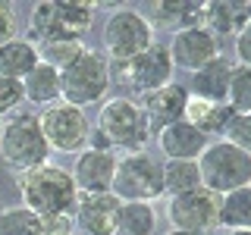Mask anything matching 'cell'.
Here are the masks:
<instances>
[{"mask_svg":"<svg viewBox=\"0 0 251 235\" xmlns=\"http://www.w3.org/2000/svg\"><path fill=\"white\" fill-rule=\"evenodd\" d=\"M16 38V10L13 3H0V44Z\"/></svg>","mask_w":251,"mask_h":235,"instance_id":"1f68e13d","label":"cell"},{"mask_svg":"<svg viewBox=\"0 0 251 235\" xmlns=\"http://www.w3.org/2000/svg\"><path fill=\"white\" fill-rule=\"evenodd\" d=\"M110 191H113L120 201L154 204L157 198H163L160 163H157L148 151L116 157V169H113V185H110Z\"/></svg>","mask_w":251,"mask_h":235,"instance_id":"8992f818","label":"cell"},{"mask_svg":"<svg viewBox=\"0 0 251 235\" xmlns=\"http://www.w3.org/2000/svg\"><path fill=\"white\" fill-rule=\"evenodd\" d=\"M167 235H198V232H179V229H170Z\"/></svg>","mask_w":251,"mask_h":235,"instance_id":"d6a6232c","label":"cell"},{"mask_svg":"<svg viewBox=\"0 0 251 235\" xmlns=\"http://www.w3.org/2000/svg\"><path fill=\"white\" fill-rule=\"evenodd\" d=\"M160 172H163V194H170V198L201 188L198 160H167L160 163Z\"/></svg>","mask_w":251,"mask_h":235,"instance_id":"484cf974","label":"cell"},{"mask_svg":"<svg viewBox=\"0 0 251 235\" xmlns=\"http://www.w3.org/2000/svg\"><path fill=\"white\" fill-rule=\"evenodd\" d=\"M217 226H223L226 232L251 229V185L248 188H235V191L220 198V204H217Z\"/></svg>","mask_w":251,"mask_h":235,"instance_id":"cb8c5ba5","label":"cell"},{"mask_svg":"<svg viewBox=\"0 0 251 235\" xmlns=\"http://www.w3.org/2000/svg\"><path fill=\"white\" fill-rule=\"evenodd\" d=\"M167 53L173 60V69L179 66V69H188V72H198L204 63L220 57V47H217V38L204 25H192L173 35V41L167 44Z\"/></svg>","mask_w":251,"mask_h":235,"instance_id":"7c38bea8","label":"cell"},{"mask_svg":"<svg viewBox=\"0 0 251 235\" xmlns=\"http://www.w3.org/2000/svg\"><path fill=\"white\" fill-rule=\"evenodd\" d=\"M151 141V129L145 122L138 100L129 97H110L98 113L91 135H88V147L98 151H123V154H135L145 151Z\"/></svg>","mask_w":251,"mask_h":235,"instance_id":"7a4b0ae2","label":"cell"},{"mask_svg":"<svg viewBox=\"0 0 251 235\" xmlns=\"http://www.w3.org/2000/svg\"><path fill=\"white\" fill-rule=\"evenodd\" d=\"M22 100H25V94H22V82L0 75V119H3V116H13L16 110L22 107Z\"/></svg>","mask_w":251,"mask_h":235,"instance_id":"f546056e","label":"cell"},{"mask_svg":"<svg viewBox=\"0 0 251 235\" xmlns=\"http://www.w3.org/2000/svg\"><path fill=\"white\" fill-rule=\"evenodd\" d=\"M154 44V28L138 10L120 6L107 16L104 22V50H107V63H123L138 57L141 50Z\"/></svg>","mask_w":251,"mask_h":235,"instance_id":"ba28073f","label":"cell"},{"mask_svg":"<svg viewBox=\"0 0 251 235\" xmlns=\"http://www.w3.org/2000/svg\"><path fill=\"white\" fill-rule=\"evenodd\" d=\"M38 125H41L47 147L57 154H82L88 147L91 122L85 116V110H78V107H69L63 100L53 107H44L38 113Z\"/></svg>","mask_w":251,"mask_h":235,"instance_id":"30bf717a","label":"cell"},{"mask_svg":"<svg viewBox=\"0 0 251 235\" xmlns=\"http://www.w3.org/2000/svg\"><path fill=\"white\" fill-rule=\"evenodd\" d=\"M38 47V57H41V63H47V66H53L60 72L63 66H69L75 57H82L88 47H85L82 38H57V41H44V44H35Z\"/></svg>","mask_w":251,"mask_h":235,"instance_id":"4316f807","label":"cell"},{"mask_svg":"<svg viewBox=\"0 0 251 235\" xmlns=\"http://www.w3.org/2000/svg\"><path fill=\"white\" fill-rule=\"evenodd\" d=\"M229 75H232V63L226 57H214L210 63H204L198 72H192V85L188 94L201 100H214V104H226V88H229Z\"/></svg>","mask_w":251,"mask_h":235,"instance_id":"e0dca14e","label":"cell"},{"mask_svg":"<svg viewBox=\"0 0 251 235\" xmlns=\"http://www.w3.org/2000/svg\"><path fill=\"white\" fill-rule=\"evenodd\" d=\"M0 157L16 172L35 169L50 160V147L41 135L38 113H13L0 129Z\"/></svg>","mask_w":251,"mask_h":235,"instance_id":"277c9868","label":"cell"},{"mask_svg":"<svg viewBox=\"0 0 251 235\" xmlns=\"http://www.w3.org/2000/svg\"><path fill=\"white\" fill-rule=\"evenodd\" d=\"M226 104L232 113H251V66H239L232 63L229 88H226Z\"/></svg>","mask_w":251,"mask_h":235,"instance_id":"83f0119b","label":"cell"},{"mask_svg":"<svg viewBox=\"0 0 251 235\" xmlns=\"http://www.w3.org/2000/svg\"><path fill=\"white\" fill-rule=\"evenodd\" d=\"M223 141H229L232 147H239V151H248L251 154V113H235L229 125L223 129Z\"/></svg>","mask_w":251,"mask_h":235,"instance_id":"f1b7e54d","label":"cell"},{"mask_svg":"<svg viewBox=\"0 0 251 235\" xmlns=\"http://www.w3.org/2000/svg\"><path fill=\"white\" fill-rule=\"evenodd\" d=\"M235 60L239 66H251V25L235 31Z\"/></svg>","mask_w":251,"mask_h":235,"instance_id":"4dcf8cb0","label":"cell"},{"mask_svg":"<svg viewBox=\"0 0 251 235\" xmlns=\"http://www.w3.org/2000/svg\"><path fill=\"white\" fill-rule=\"evenodd\" d=\"M19 194H22V207H28L31 213L50 219V223H69L78 198L69 169H63L50 160L35 169L19 172Z\"/></svg>","mask_w":251,"mask_h":235,"instance_id":"6da1fadb","label":"cell"},{"mask_svg":"<svg viewBox=\"0 0 251 235\" xmlns=\"http://www.w3.org/2000/svg\"><path fill=\"white\" fill-rule=\"evenodd\" d=\"M50 235H75L73 229H63V232H50Z\"/></svg>","mask_w":251,"mask_h":235,"instance_id":"e575fe53","label":"cell"},{"mask_svg":"<svg viewBox=\"0 0 251 235\" xmlns=\"http://www.w3.org/2000/svg\"><path fill=\"white\" fill-rule=\"evenodd\" d=\"M107 66H110V75L116 72V82L126 85L129 91H135L138 97L163 88V85H170L173 72H176L163 44H151L148 50H141L138 57L123 60V63H107Z\"/></svg>","mask_w":251,"mask_h":235,"instance_id":"9c48e42d","label":"cell"},{"mask_svg":"<svg viewBox=\"0 0 251 235\" xmlns=\"http://www.w3.org/2000/svg\"><path fill=\"white\" fill-rule=\"evenodd\" d=\"M22 94H25L28 104L35 107H53L60 104V72L47 63H38L31 72L22 78Z\"/></svg>","mask_w":251,"mask_h":235,"instance_id":"7402d4cb","label":"cell"},{"mask_svg":"<svg viewBox=\"0 0 251 235\" xmlns=\"http://www.w3.org/2000/svg\"><path fill=\"white\" fill-rule=\"evenodd\" d=\"M38 63H41L38 47L31 44L28 38H10V41L0 44V75H3V78H16V82H22Z\"/></svg>","mask_w":251,"mask_h":235,"instance_id":"ffe728a7","label":"cell"},{"mask_svg":"<svg viewBox=\"0 0 251 235\" xmlns=\"http://www.w3.org/2000/svg\"><path fill=\"white\" fill-rule=\"evenodd\" d=\"M226 235H251L248 229H235V232H226Z\"/></svg>","mask_w":251,"mask_h":235,"instance_id":"836d02e7","label":"cell"},{"mask_svg":"<svg viewBox=\"0 0 251 235\" xmlns=\"http://www.w3.org/2000/svg\"><path fill=\"white\" fill-rule=\"evenodd\" d=\"M154 229H157V210H154V204L120 201L113 235H154Z\"/></svg>","mask_w":251,"mask_h":235,"instance_id":"603a6c76","label":"cell"},{"mask_svg":"<svg viewBox=\"0 0 251 235\" xmlns=\"http://www.w3.org/2000/svg\"><path fill=\"white\" fill-rule=\"evenodd\" d=\"M116 210H120V198H116L113 191L78 194L69 219L78 226L82 235H113V229H116Z\"/></svg>","mask_w":251,"mask_h":235,"instance_id":"5bb4252c","label":"cell"},{"mask_svg":"<svg viewBox=\"0 0 251 235\" xmlns=\"http://www.w3.org/2000/svg\"><path fill=\"white\" fill-rule=\"evenodd\" d=\"M232 116L235 113L229 110V104H214V100H201V97H192V94H188L182 119L192 122L204 138H210V135H223V129L229 125Z\"/></svg>","mask_w":251,"mask_h":235,"instance_id":"d6986e66","label":"cell"},{"mask_svg":"<svg viewBox=\"0 0 251 235\" xmlns=\"http://www.w3.org/2000/svg\"><path fill=\"white\" fill-rule=\"evenodd\" d=\"M63 229H69V223H50V219L31 213L22 204L0 210V235H50Z\"/></svg>","mask_w":251,"mask_h":235,"instance_id":"44dd1931","label":"cell"},{"mask_svg":"<svg viewBox=\"0 0 251 235\" xmlns=\"http://www.w3.org/2000/svg\"><path fill=\"white\" fill-rule=\"evenodd\" d=\"M94 22V3H38L28 16V41L82 38Z\"/></svg>","mask_w":251,"mask_h":235,"instance_id":"52a82bcc","label":"cell"},{"mask_svg":"<svg viewBox=\"0 0 251 235\" xmlns=\"http://www.w3.org/2000/svg\"><path fill=\"white\" fill-rule=\"evenodd\" d=\"M113 169H116V154L113 151H98L85 147L75 157V166L69 169L73 185L78 194H104L113 185Z\"/></svg>","mask_w":251,"mask_h":235,"instance_id":"4fadbf2b","label":"cell"},{"mask_svg":"<svg viewBox=\"0 0 251 235\" xmlns=\"http://www.w3.org/2000/svg\"><path fill=\"white\" fill-rule=\"evenodd\" d=\"M201 188L214 191L217 198L251 185V154L232 147L229 141H207V147L198 157Z\"/></svg>","mask_w":251,"mask_h":235,"instance_id":"3957f363","label":"cell"},{"mask_svg":"<svg viewBox=\"0 0 251 235\" xmlns=\"http://www.w3.org/2000/svg\"><path fill=\"white\" fill-rule=\"evenodd\" d=\"M157 147L167 154V160H198L201 151L207 147V138L192 122L179 119L157 132Z\"/></svg>","mask_w":251,"mask_h":235,"instance_id":"2e32d148","label":"cell"},{"mask_svg":"<svg viewBox=\"0 0 251 235\" xmlns=\"http://www.w3.org/2000/svg\"><path fill=\"white\" fill-rule=\"evenodd\" d=\"M201 10H204V3L179 0V3H154L151 13H154V25L157 28H170L173 35H176V31H182V28L201 25Z\"/></svg>","mask_w":251,"mask_h":235,"instance_id":"d4e9b609","label":"cell"},{"mask_svg":"<svg viewBox=\"0 0 251 235\" xmlns=\"http://www.w3.org/2000/svg\"><path fill=\"white\" fill-rule=\"evenodd\" d=\"M251 6L248 3H232V0H214V3H204L201 10V25L210 35H235L239 28L248 25Z\"/></svg>","mask_w":251,"mask_h":235,"instance_id":"ac0fdd59","label":"cell"},{"mask_svg":"<svg viewBox=\"0 0 251 235\" xmlns=\"http://www.w3.org/2000/svg\"><path fill=\"white\" fill-rule=\"evenodd\" d=\"M0 129H3V119H0Z\"/></svg>","mask_w":251,"mask_h":235,"instance_id":"d590c367","label":"cell"},{"mask_svg":"<svg viewBox=\"0 0 251 235\" xmlns=\"http://www.w3.org/2000/svg\"><path fill=\"white\" fill-rule=\"evenodd\" d=\"M110 66L98 50H85L69 66L60 69V100L69 107L85 110L88 104H98L110 91Z\"/></svg>","mask_w":251,"mask_h":235,"instance_id":"5b68a950","label":"cell"},{"mask_svg":"<svg viewBox=\"0 0 251 235\" xmlns=\"http://www.w3.org/2000/svg\"><path fill=\"white\" fill-rule=\"evenodd\" d=\"M217 204H220V198L214 191H207V188H192L185 194L170 198L167 201L170 229L207 235L217 226Z\"/></svg>","mask_w":251,"mask_h":235,"instance_id":"8fae6325","label":"cell"},{"mask_svg":"<svg viewBox=\"0 0 251 235\" xmlns=\"http://www.w3.org/2000/svg\"><path fill=\"white\" fill-rule=\"evenodd\" d=\"M185 100H188L185 85L170 82V85H163V88H157V91H151V94H141L138 107H141V113H145L148 129H151V132H160L163 125L182 119Z\"/></svg>","mask_w":251,"mask_h":235,"instance_id":"9a60e30c","label":"cell"}]
</instances>
